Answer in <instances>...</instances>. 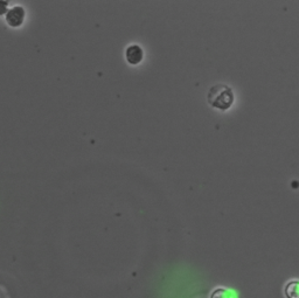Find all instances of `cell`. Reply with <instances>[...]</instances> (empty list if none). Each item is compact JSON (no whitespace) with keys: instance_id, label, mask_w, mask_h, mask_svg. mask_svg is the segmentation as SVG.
Here are the masks:
<instances>
[{"instance_id":"6da1fadb","label":"cell","mask_w":299,"mask_h":298,"mask_svg":"<svg viewBox=\"0 0 299 298\" xmlns=\"http://www.w3.org/2000/svg\"><path fill=\"white\" fill-rule=\"evenodd\" d=\"M207 101L209 106L215 108V109L221 110V111H227L232 108L234 101H235V96H234L233 89L229 85L218 83L213 85L209 89Z\"/></svg>"},{"instance_id":"7a4b0ae2","label":"cell","mask_w":299,"mask_h":298,"mask_svg":"<svg viewBox=\"0 0 299 298\" xmlns=\"http://www.w3.org/2000/svg\"><path fill=\"white\" fill-rule=\"evenodd\" d=\"M25 20V10L21 6H17L6 14V23L10 27H20Z\"/></svg>"},{"instance_id":"3957f363","label":"cell","mask_w":299,"mask_h":298,"mask_svg":"<svg viewBox=\"0 0 299 298\" xmlns=\"http://www.w3.org/2000/svg\"><path fill=\"white\" fill-rule=\"evenodd\" d=\"M143 57H144V52L140 46L131 45L126 48L125 59L128 61V63L132 64V66H136V64L141 62Z\"/></svg>"},{"instance_id":"277c9868","label":"cell","mask_w":299,"mask_h":298,"mask_svg":"<svg viewBox=\"0 0 299 298\" xmlns=\"http://www.w3.org/2000/svg\"><path fill=\"white\" fill-rule=\"evenodd\" d=\"M211 298H230V294L224 289H217V290L213 291Z\"/></svg>"},{"instance_id":"5b68a950","label":"cell","mask_w":299,"mask_h":298,"mask_svg":"<svg viewBox=\"0 0 299 298\" xmlns=\"http://www.w3.org/2000/svg\"><path fill=\"white\" fill-rule=\"evenodd\" d=\"M6 6H7V2L0 1V15H2L4 13H6V12H7V8H6Z\"/></svg>"}]
</instances>
